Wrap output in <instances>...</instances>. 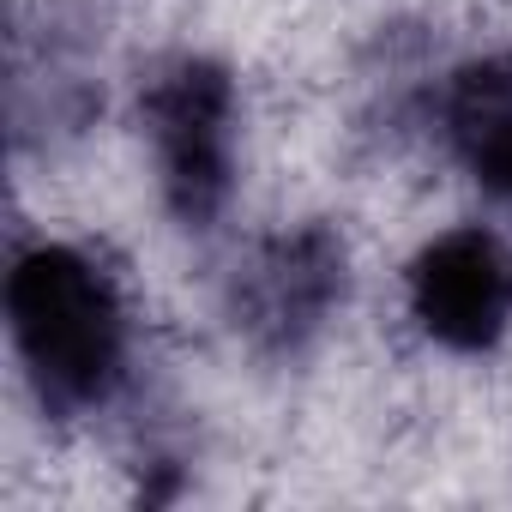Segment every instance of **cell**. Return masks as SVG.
<instances>
[{"label":"cell","mask_w":512,"mask_h":512,"mask_svg":"<svg viewBox=\"0 0 512 512\" xmlns=\"http://www.w3.org/2000/svg\"><path fill=\"white\" fill-rule=\"evenodd\" d=\"M13 344L49 410H91L115 392L127 362V314L97 260L79 247H25L7 278Z\"/></svg>","instance_id":"cell-1"},{"label":"cell","mask_w":512,"mask_h":512,"mask_svg":"<svg viewBox=\"0 0 512 512\" xmlns=\"http://www.w3.org/2000/svg\"><path fill=\"white\" fill-rule=\"evenodd\" d=\"M163 205L187 229H211L235 187V85L205 55L163 61L139 91Z\"/></svg>","instance_id":"cell-2"},{"label":"cell","mask_w":512,"mask_h":512,"mask_svg":"<svg viewBox=\"0 0 512 512\" xmlns=\"http://www.w3.org/2000/svg\"><path fill=\"white\" fill-rule=\"evenodd\" d=\"M410 320L458 356L494 350L512 326V253H506V241L494 229H476V223L434 235L410 266Z\"/></svg>","instance_id":"cell-3"},{"label":"cell","mask_w":512,"mask_h":512,"mask_svg":"<svg viewBox=\"0 0 512 512\" xmlns=\"http://www.w3.org/2000/svg\"><path fill=\"white\" fill-rule=\"evenodd\" d=\"M344 296V247L326 229H302L266 247L247 290V326L278 332V344H296L326 320V308Z\"/></svg>","instance_id":"cell-4"},{"label":"cell","mask_w":512,"mask_h":512,"mask_svg":"<svg viewBox=\"0 0 512 512\" xmlns=\"http://www.w3.org/2000/svg\"><path fill=\"white\" fill-rule=\"evenodd\" d=\"M446 139L470 181L512 205V55H488L446 85Z\"/></svg>","instance_id":"cell-5"}]
</instances>
